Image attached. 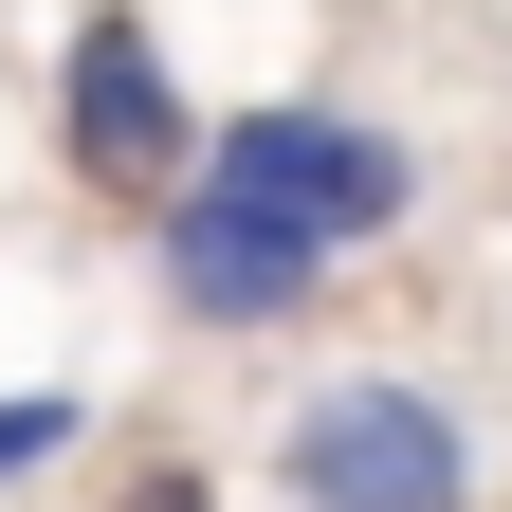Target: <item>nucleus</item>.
I'll return each mask as SVG.
<instances>
[{
    "instance_id": "obj_1",
    "label": "nucleus",
    "mask_w": 512,
    "mask_h": 512,
    "mask_svg": "<svg viewBox=\"0 0 512 512\" xmlns=\"http://www.w3.org/2000/svg\"><path fill=\"white\" fill-rule=\"evenodd\" d=\"M202 202L275 220V238H311V256L348 275V256H384V238L421 220V128L366 110V92H256V110H220Z\"/></svg>"
},
{
    "instance_id": "obj_2",
    "label": "nucleus",
    "mask_w": 512,
    "mask_h": 512,
    "mask_svg": "<svg viewBox=\"0 0 512 512\" xmlns=\"http://www.w3.org/2000/svg\"><path fill=\"white\" fill-rule=\"evenodd\" d=\"M202 147H220V110L165 55V19L147 0H74V37H55V165H74L110 220H165L183 183H202Z\"/></svg>"
},
{
    "instance_id": "obj_3",
    "label": "nucleus",
    "mask_w": 512,
    "mask_h": 512,
    "mask_svg": "<svg viewBox=\"0 0 512 512\" xmlns=\"http://www.w3.org/2000/svg\"><path fill=\"white\" fill-rule=\"evenodd\" d=\"M275 494H293V512H476L494 458H476L458 384H421V366H330V384L275 421Z\"/></svg>"
},
{
    "instance_id": "obj_4",
    "label": "nucleus",
    "mask_w": 512,
    "mask_h": 512,
    "mask_svg": "<svg viewBox=\"0 0 512 512\" xmlns=\"http://www.w3.org/2000/svg\"><path fill=\"white\" fill-rule=\"evenodd\" d=\"M147 293H165V330H202V348H256V330H293V311H330V256L183 183V202L147 220Z\"/></svg>"
},
{
    "instance_id": "obj_5",
    "label": "nucleus",
    "mask_w": 512,
    "mask_h": 512,
    "mask_svg": "<svg viewBox=\"0 0 512 512\" xmlns=\"http://www.w3.org/2000/svg\"><path fill=\"white\" fill-rule=\"evenodd\" d=\"M110 439V403L92 384H0V494H37V476H74Z\"/></svg>"
},
{
    "instance_id": "obj_6",
    "label": "nucleus",
    "mask_w": 512,
    "mask_h": 512,
    "mask_svg": "<svg viewBox=\"0 0 512 512\" xmlns=\"http://www.w3.org/2000/svg\"><path fill=\"white\" fill-rule=\"evenodd\" d=\"M110 512H238V494H220L202 458H128V494H110Z\"/></svg>"
}]
</instances>
